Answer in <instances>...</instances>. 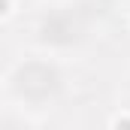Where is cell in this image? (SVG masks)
<instances>
[{"label": "cell", "mask_w": 130, "mask_h": 130, "mask_svg": "<svg viewBox=\"0 0 130 130\" xmlns=\"http://www.w3.org/2000/svg\"><path fill=\"white\" fill-rule=\"evenodd\" d=\"M85 30V21L79 18V12H58V15H48L42 21V39L45 42H58V45H67V42H76Z\"/></svg>", "instance_id": "cell-2"}, {"label": "cell", "mask_w": 130, "mask_h": 130, "mask_svg": "<svg viewBox=\"0 0 130 130\" xmlns=\"http://www.w3.org/2000/svg\"><path fill=\"white\" fill-rule=\"evenodd\" d=\"M12 88H15V94L27 100H45L58 91V73L45 64H24L15 70Z\"/></svg>", "instance_id": "cell-1"}]
</instances>
